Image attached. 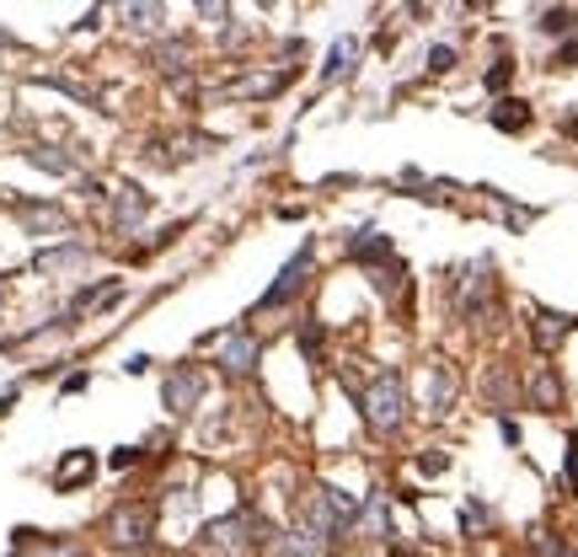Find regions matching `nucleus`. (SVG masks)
<instances>
[{"label":"nucleus","instance_id":"1","mask_svg":"<svg viewBox=\"0 0 578 557\" xmlns=\"http://www.w3.org/2000/svg\"><path fill=\"white\" fill-rule=\"evenodd\" d=\"M359 418H365L369 434H396L407 424V381H402L396 365L381 371L365 392H359Z\"/></svg>","mask_w":578,"mask_h":557},{"label":"nucleus","instance_id":"30","mask_svg":"<svg viewBox=\"0 0 578 557\" xmlns=\"http://www.w3.org/2000/svg\"><path fill=\"white\" fill-rule=\"evenodd\" d=\"M562 488L578 494V434H568V456H562Z\"/></svg>","mask_w":578,"mask_h":557},{"label":"nucleus","instance_id":"39","mask_svg":"<svg viewBox=\"0 0 578 557\" xmlns=\"http://www.w3.org/2000/svg\"><path fill=\"white\" fill-rule=\"evenodd\" d=\"M11 49H22V43H17V38H11V32L0 28V54H11Z\"/></svg>","mask_w":578,"mask_h":557},{"label":"nucleus","instance_id":"31","mask_svg":"<svg viewBox=\"0 0 578 557\" xmlns=\"http://www.w3.org/2000/svg\"><path fill=\"white\" fill-rule=\"evenodd\" d=\"M428 70H434V75L456 70V49H450V43H434V49H428Z\"/></svg>","mask_w":578,"mask_h":557},{"label":"nucleus","instance_id":"2","mask_svg":"<svg viewBox=\"0 0 578 557\" xmlns=\"http://www.w3.org/2000/svg\"><path fill=\"white\" fill-rule=\"evenodd\" d=\"M498 263L493 257H471L456 278H450V306H456L460 322H487V311H493V295H498Z\"/></svg>","mask_w":578,"mask_h":557},{"label":"nucleus","instance_id":"6","mask_svg":"<svg viewBox=\"0 0 578 557\" xmlns=\"http://www.w3.org/2000/svg\"><path fill=\"white\" fill-rule=\"evenodd\" d=\"M311 269H316V247H311V242H301V247H295V257L278 269V278L263 290L257 311H278V306H290V301H301V290L311 284Z\"/></svg>","mask_w":578,"mask_h":557},{"label":"nucleus","instance_id":"13","mask_svg":"<svg viewBox=\"0 0 578 557\" xmlns=\"http://www.w3.org/2000/svg\"><path fill=\"white\" fill-rule=\"evenodd\" d=\"M348 257H354V263H365V269H386L396 252H392V242H386L375 225H359V231L348 236Z\"/></svg>","mask_w":578,"mask_h":557},{"label":"nucleus","instance_id":"23","mask_svg":"<svg viewBox=\"0 0 578 557\" xmlns=\"http://www.w3.org/2000/svg\"><path fill=\"white\" fill-rule=\"evenodd\" d=\"M530 403L541 407V413H557V407H562V381H557V371H551V365H541V371H536V381H530Z\"/></svg>","mask_w":578,"mask_h":557},{"label":"nucleus","instance_id":"19","mask_svg":"<svg viewBox=\"0 0 578 557\" xmlns=\"http://www.w3.org/2000/svg\"><path fill=\"white\" fill-rule=\"evenodd\" d=\"M11 557H81V547L75 541H49L38 530H17V553Z\"/></svg>","mask_w":578,"mask_h":557},{"label":"nucleus","instance_id":"38","mask_svg":"<svg viewBox=\"0 0 578 557\" xmlns=\"http://www.w3.org/2000/svg\"><path fill=\"white\" fill-rule=\"evenodd\" d=\"M17 397H22V392H17V386H11V392H0V418H6V413H11V407H17Z\"/></svg>","mask_w":578,"mask_h":557},{"label":"nucleus","instance_id":"25","mask_svg":"<svg viewBox=\"0 0 578 557\" xmlns=\"http://www.w3.org/2000/svg\"><path fill=\"white\" fill-rule=\"evenodd\" d=\"M290 87V70H278V75H257V81H231L225 92L231 97H274Z\"/></svg>","mask_w":578,"mask_h":557},{"label":"nucleus","instance_id":"40","mask_svg":"<svg viewBox=\"0 0 578 557\" xmlns=\"http://www.w3.org/2000/svg\"><path fill=\"white\" fill-rule=\"evenodd\" d=\"M562 134H568V140H578V113H568V119H562Z\"/></svg>","mask_w":578,"mask_h":557},{"label":"nucleus","instance_id":"15","mask_svg":"<svg viewBox=\"0 0 578 557\" xmlns=\"http://www.w3.org/2000/svg\"><path fill=\"white\" fill-rule=\"evenodd\" d=\"M530 119H536V113H530V102H519V97H498V102H493V113H487V124L504 129V134H525Z\"/></svg>","mask_w":578,"mask_h":557},{"label":"nucleus","instance_id":"21","mask_svg":"<svg viewBox=\"0 0 578 557\" xmlns=\"http://www.w3.org/2000/svg\"><path fill=\"white\" fill-rule=\"evenodd\" d=\"M278 557H327V541L311 526H295L290 536H278Z\"/></svg>","mask_w":578,"mask_h":557},{"label":"nucleus","instance_id":"11","mask_svg":"<svg viewBox=\"0 0 578 557\" xmlns=\"http://www.w3.org/2000/svg\"><path fill=\"white\" fill-rule=\"evenodd\" d=\"M568 333H578V316H568V311H547V306L530 311V338H536L541 354H551V348L568 338Z\"/></svg>","mask_w":578,"mask_h":557},{"label":"nucleus","instance_id":"27","mask_svg":"<svg viewBox=\"0 0 578 557\" xmlns=\"http://www.w3.org/2000/svg\"><path fill=\"white\" fill-rule=\"evenodd\" d=\"M43 87H54V92L75 97V102H87V108H102V97H97V87H81V81H70V75H38Z\"/></svg>","mask_w":578,"mask_h":557},{"label":"nucleus","instance_id":"34","mask_svg":"<svg viewBox=\"0 0 578 557\" xmlns=\"http://www.w3.org/2000/svg\"><path fill=\"white\" fill-rule=\"evenodd\" d=\"M551 64H557V70H574V64H578V38H568V43L551 54Z\"/></svg>","mask_w":578,"mask_h":557},{"label":"nucleus","instance_id":"7","mask_svg":"<svg viewBox=\"0 0 578 557\" xmlns=\"http://www.w3.org/2000/svg\"><path fill=\"white\" fill-rule=\"evenodd\" d=\"M151 215V193L140 183H119L108 193V225H113V236H129V231H140V220Z\"/></svg>","mask_w":578,"mask_h":557},{"label":"nucleus","instance_id":"26","mask_svg":"<svg viewBox=\"0 0 578 557\" xmlns=\"http://www.w3.org/2000/svg\"><path fill=\"white\" fill-rule=\"evenodd\" d=\"M536 28L551 32V38H557V32H574L578 28V11H574V6H547V11H536Z\"/></svg>","mask_w":578,"mask_h":557},{"label":"nucleus","instance_id":"20","mask_svg":"<svg viewBox=\"0 0 578 557\" xmlns=\"http://www.w3.org/2000/svg\"><path fill=\"white\" fill-rule=\"evenodd\" d=\"M22 155H28L38 172H49V178H75V172H81V161H75V155H64V151H54V145H28Z\"/></svg>","mask_w":578,"mask_h":557},{"label":"nucleus","instance_id":"33","mask_svg":"<svg viewBox=\"0 0 578 557\" xmlns=\"http://www.w3.org/2000/svg\"><path fill=\"white\" fill-rule=\"evenodd\" d=\"M445 466H450V456H445V450H428V456H418V472H424V477H439Z\"/></svg>","mask_w":578,"mask_h":557},{"label":"nucleus","instance_id":"17","mask_svg":"<svg viewBox=\"0 0 578 557\" xmlns=\"http://www.w3.org/2000/svg\"><path fill=\"white\" fill-rule=\"evenodd\" d=\"M450 407H456V375L450 365H428V413L445 418Z\"/></svg>","mask_w":578,"mask_h":557},{"label":"nucleus","instance_id":"3","mask_svg":"<svg viewBox=\"0 0 578 557\" xmlns=\"http://www.w3.org/2000/svg\"><path fill=\"white\" fill-rule=\"evenodd\" d=\"M359 520H365V504L354 494H343V488H316L311 509H305V526L316 530L322 541H343Z\"/></svg>","mask_w":578,"mask_h":557},{"label":"nucleus","instance_id":"24","mask_svg":"<svg viewBox=\"0 0 578 557\" xmlns=\"http://www.w3.org/2000/svg\"><path fill=\"white\" fill-rule=\"evenodd\" d=\"M119 17H123V28L129 32H161V22H166V6H119Z\"/></svg>","mask_w":578,"mask_h":557},{"label":"nucleus","instance_id":"16","mask_svg":"<svg viewBox=\"0 0 578 557\" xmlns=\"http://www.w3.org/2000/svg\"><path fill=\"white\" fill-rule=\"evenodd\" d=\"M354 60H359V38H337L327 64H322V87H337V81H348L354 75Z\"/></svg>","mask_w":578,"mask_h":557},{"label":"nucleus","instance_id":"9","mask_svg":"<svg viewBox=\"0 0 578 557\" xmlns=\"http://www.w3.org/2000/svg\"><path fill=\"white\" fill-rule=\"evenodd\" d=\"M257 359H263V338H257V333H246V327L220 333V359H214V365L225 375H252Z\"/></svg>","mask_w":578,"mask_h":557},{"label":"nucleus","instance_id":"18","mask_svg":"<svg viewBox=\"0 0 578 557\" xmlns=\"http://www.w3.org/2000/svg\"><path fill=\"white\" fill-rule=\"evenodd\" d=\"M151 64L166 75V81H183L187 75V43L183 38H161V43L151 49Z\"/></svg>","mask_w":578,"mask_h":557},{"label":"nucleus","instance_id":"37","mask_svg":"<svg viewBox=\"0 0 578 557\" xmlns=\"http://www.w3.org/2000/svg\"><path fill=\"white\" fill-rule=\"evenodd\" d=\"M134 462H140V445H123L119 456H113V466H134Z\"/></svg>","mask_w":578,"mask_h":557},{"label":"nucleus","instance_id":"8","mask_svg":"<svg viewBox=\"0 0 578 557\" xmlns=\"http://www.w3.org/2000/svg\"><path fill=\"white\" fill-rule=\"evenodd\" d=\"M11 215H17V225H22L28 236H64V242H70V215H64L60 204L17 199V204H11Z\"/></svg>","mask_w":578,"mask_h":557},{"label":"nucleus","instance_id":"4","mask_svg":"<svg viewBox=\"0 0 578 557\" xmlns=\"http://www.w3.org/2000/svg\"><path fill=\"white\" fill-rule=\"evenodd\" d=\"M102 530H108V541L119 553H140V547H151V536H155V509L151 504H119L102 520Z\"/></svg>","mask_w":578,"mask_h":557},{"label":"nucleus","instance_id":"14","mask_svg":"<svg viewBox=\"0 0 578 557\" xmlns=\"http://www.w3.org/2000/svg\"><path fill=\"white\" fill-rule=\"evenodd\" d=\"M97 477V456L92 450H70L60 466H54V494H75Z\"/></svg>","mask_w":578,"mask_h":557},{"label":"nucleus","instance_id":"32","mask_svg":"<svg viewBox=\"0 0 578 557\" xmlns=\"http://www.w3.org/2000/svg\"><path fill=\"white\" fill-rule=\"evenodd\" d=\"M301 348H305V359H316V354H322V322H305V327H301Z\"/></svg>","mask_w":578,"mask_h":557},{"label":"nucleus","instance_id":"5","mask_svg":"<svg viewBox=\"0 0 578 557\" xmlns=\"http://www.w3.org/2000/svg\"><path fill=\"white\" fill-rule=\"evenodd\" d=\"M252 530H263V520H252V515H242V509H236V515H225V520H210V526L199 530V547H204L210 557H242L246 547L257 541Z\"/></svg>","mask_w":578,"mask_h":557},{"label":"nucleus","instance_id":"10","mask_svg":"<svg viewBox=\"0 0 578 557\" xmlns=\"http://www.w3.org/2000/svg\"><path fill=\"white\" fill-rule=\"evenodd\" d=\"M161 403H166V413H178V418L199 413V403H204V375L193 371V365L166 371V381H161Z\"/></svg>","mask_w":578,"mask_h":557},{"label":"nucleus","instance_id":"12","mask_svg":"<svg viewBox=\"0 0 578 557\" xmlns=\"http://www.w3.org/2000/svg\"><path fill=\"white\" fill-rule=\"evenodd\" d=\"M87 263H92V247H87V242H60V247H43L32 257L38 274H75V269H87Z\"/></svg>","mask_w":578,"mask_h":557},{"label":"nucleus","instance_id":"29","mask_svg":"<svg viewBox=\"0 0 578 557\" xmlns=\"http://www.w3.org/2000/svg\"><path fill=\"white\" fill-rule=\"evenodd\" d=\"M509 81H515V60H509V54H498L493 70H487V92H504Z\"/></svg>","mask_w":578,"mask_h":557},{"label":"nucleus","instance_id":"36","mask_svg":"<svg viewBox=\"0 0 578 557\" xmlns=\"http://www.w3.org/2000/svg\"><path fill=\"white\" fill-rule=\"evenodd\" d=\"M541 557H578V553L568 547V541H557V536H547V541H541Z\"/></svg>","mask_w":578,"mask_h":557},{"label":"nucleus","instance_id":"22","mask_svg":"<svg viewBox=\"0 0 578 557\" xmlns=\"http://www.w3.org/2000/svg\"><path fill=\"white\" fill-rule=\"evenodd\" d=\"M483 397H487V407H493V413H509V407H515V375L504 371V365H498V371H487Z\"/></svg>","mask_w":578,"mask_h":557},{"label":"nucleus","instance_id":"35","mask_svg":"<svg viewBox=\"0 0 578 557\" xmlns=\"http://www.w3.org/2000/svg\"><path fill=\"white\" fill-rule=\"evenodd\" d=\"M487 520H493V515H487L483 504H477V498H471V504H466V530H483Z\"/></svg>","mask_w":578,"mask_h":557},{"label":"nucleus","instance_id":"28","mask_svg":"<svg viewBox=\"0 0 578 557\" xmlns=\"http://www.w3.org/2000/svg\"><path fill=\"white\" fill-rule=\"evenodd\" d=\"M493 199H498V210H504V220H509V231H525V225H530V220H536V210H525V204H509V199H504V193H493Z\"/></svg>","mask_w":578,"mask_h":557}]
</instances>
